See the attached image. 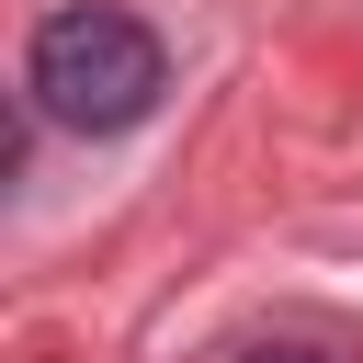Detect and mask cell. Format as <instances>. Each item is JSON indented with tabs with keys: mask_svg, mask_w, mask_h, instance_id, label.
<instances>
[{
	"mask_svg": "<svg viewBox=\"0 0 363 363\" xmlns=\"http://www.w3.org/2000/svg\"><path fill=\"white\" fill-rule=\"evenodd\" d=\"M238 363H329V352H306V340H261V352H238Z\"/></svg>",
	"mask_w": 363,
	"mask_h": 363,
	"instance_id": "cell-2",
	"label": "cell"
},
{
	"mask_svg": "<svg viewBox=\"0 0 363 363\" xmlns=\"http://www.w3.org/2000/svg\"><path fill=\"white\" fill-rule=\"evenodd\" d=\"M23 91H34V113L68 125V136H125V125L159 113L170 57H159V34H147L136 11H113V0H68V11L34 23Z\"/></svg>",
	"mask_w": 363,
	"mask_h": 363,
	"instance_id": "cell-1",
	"label": "cell"
}]
</instances>
